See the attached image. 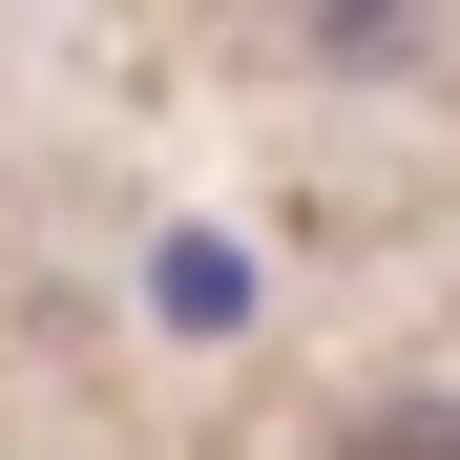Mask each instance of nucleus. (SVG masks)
I'll return each mask as SVG.
<instances>
[{"instance_id":"f257e3e1","label":"nucleus","mask_w":460,"mask_h":460,"mask_svg":"<svg viewBox=\"0 0 460 460\" xmlns=\"http://www.w3.org/2000/svg\"><path fill=\"white\" fill-rule=\"evenodd\" d=\"M335 460H460V398H376V419H356Z\"/></svg>"},{"instance_id":"f03ea898","label":"nucleus","mask_w":460,"mask_h":460,"mask_svg":"<svg viewBox=\"0 0 460 460\" xmlns=\"http://www.w3.org/2000/svg\"><path fill=\"white\" fill-rule=\"evenodd\" d=\"M314 42H335V63H398V42H419V0H314Z\"/></svg>"}]
</instances>
